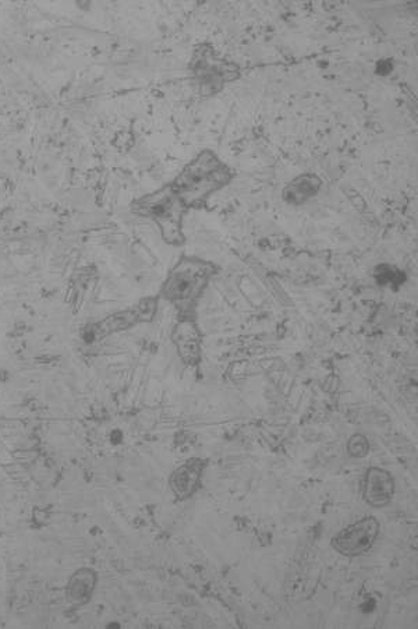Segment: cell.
<instances>
[{"label":"cell","mask_w":418,"mask_h":629,"mask_svg":"<svg viewBox=\"0 0 418 629\" xmlns=\"http://www.w3.org/2000/svg\"><path fill=\"white\" fill-rule=\"evenodd\" d=\"M172 342L177 349V355L184 365L200 366L203 359V334L198 328L197 321L191 318H179V323L172 331Z\"/></svg>","instance_id":"52a82bcc"},{"label":"cell","mask_w":418,"mask_h":629,"mask_svg":"<svg viewBox=\"0 0 418 629\" xmlns=\"http://www.w3.org/2000/svg\"><path fill=\"white\" fill-rule=\"evenodd\" d=\"M131 212L137 217L154 222L166 245L180 247L186 243L183 226L184 217L189 210L169 183L134 200L131 203Z\"/></svg>","instance_id":"3957f363"},{"label":"cell","mask_w":418,"mask_h":629,"mask_svg":"<svg viewBox=\"0 0 418 629\" xmlns=\"http://www.w3.org/2000/svg\"><path fill=\"white\" fill-rule=\"evenodd\" d=\"M381 524L375 517H364L340 530L332 539V547L345 557H359L366 554L377 542Z\"/></svg>","instance_id":"8992f818"},{"label":"cell","mask_w":418,"mask_h":629,"mask_svg":"<svg viewBox=\"0 0 418 629\" xmlns=\"http://www.w3.org/2000/svg\"><path fill=\"white\" fill-rule=\"evenodd\" d=\"M375 279L379 285L384 286H393V285H402L403 279H405V275L402 274V271H399L398 268L392 267L389 264H381L375 268L374 271Z\"/></svg>","instance_id":"7c38bea8"},{"label":"cell","mask_w":418,"mask_h":629,"mask_svg":"<svg viewBox=\"0 0 418 629\" xmlns=\"http://www.w3.org/2000/svg\"><path fill=\"white\" fill-rule=\"evenodd\" d=\"M322 180L314 173L297 176L283 189V200L290 206H303L320 193Z\"/></svg>","instance_id":"30bf717a"},{"label":"cell","mask_w":418,"mask_h":629,"mask_svg":"<svg viewBox=\"0 0 418 629\" xmlns=\"http://www.w3.org/2000/svg\"><path fill=\"white\" fill-rule=\"evenodd\" d=\"M189 70L198 93L204 97L221 93L228 84L242 77V69L235 62H230L219 55V52L209 44H201L194 49Z\"/></svg>","instance_id":"277c9868"},{"label":"cell","mask_w":418,"mask_h":629,"mask_svg":"<svg viewBox=\"0 0 418 629\" xmlns=\"http://www.w3.org/2000/svg\"><path fill=\"white\" fill-rule=\"evenodd\" d=\"M205 468H207L205 459L191 458L187 459L170 475V490L173 491L177 500H189L197 493L201 486V480H203Z\"/></svg>","instance_id":"ba28073f"},{"label":"cell","mask_w":418,"mask_h":629,"mask_svg":"<svg viewBox=\"0 0 418 629\" xmlns=\"http://www.w3.org/2000/svg\"><path fill=\"white\" fill-rule=\"evenodd\" d=\"M235 178V172L211 150H203L169 185L187 210H198Z\"/></svg>","instance_id":"6da1fadb"},{"label":"cell","mask_w":418,"mask_h":629,"mask_svg":"<svg viewBox=\"0 0 418 629\" xmlns=\"http://www.w3.org/2000/svg\"><path fill=\"white\" fill-rule=\"evenodd\" d=\"M218 272L212 261L182 256L169 271L158 296L175 307L179 318L196 320L198 305Z\"/></svg>","instance_id":"7a4b0ae2"},{"label":"cell","mask_w":418,"mask_h":629,"mask_svg":"<svg viewBox=\"0 0 418 629\" xmlns=\"http://www.w3.org/2000/svg\"><path fill=\"white\" fill-rule=\"evenodd\" d=\"M363 493L364 500L371 507L384 508L391 504L395 496V479L391 472L377 466L368 469L366 479H364Z\"/></svg>","instance_id":"9c48e42d"},{"label":"cell","mask_w":418,"mask_h":629,"mask_svg":"<svg viewBox=\"0 0 418 629\" xmlns=\"http://www.w3.org/2000/svg\"><path fill=\"white\" fill-rule=\"evenodd\" d=\"M159 296H148L141 299L136 305L127 307L85 327L83 337L87 342L101 341L109 335L130 330L136 325L151 323L158 313Z\"/></svg>","instance_id":"5b68a950"},{"label":"cell","mask_w":418,"mask_h":629,"mask_svg":"<svg viewBox=\"0 0 418 629\" xmlns=\"http://www.w3.org/2000/svg\"><path fill=\"white\" fill-rule=\"evenodd\" d=\"M95 583H97V575H95L94 571H77L72 582H70V596L79 600V602H84V600H87L88 597L91 596L92 590L95 588Z\"/></svg>","instance_id":"8fae6325"},{"label":"cell","mask_w":418,"mask_h":629,"mask_svg":"<svg viewBox=\"0 0 418 629\" xmlns=\"http://www.w3.org/2000/svg\"><path fill=\"white\" fill-rule=\"evenodd\" d=\"M347 452H349L350 457L353 458H364L367 457L368 452H370V443L366 437L361 436V434H354V436L350 437V440L347 441Z\"/></svg>","instance_id":"4fadbf2b"}]
</instances>
